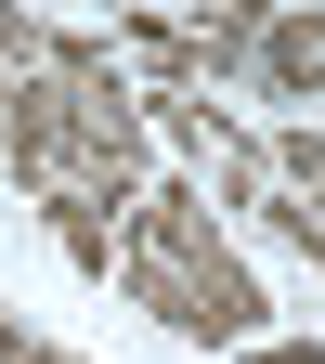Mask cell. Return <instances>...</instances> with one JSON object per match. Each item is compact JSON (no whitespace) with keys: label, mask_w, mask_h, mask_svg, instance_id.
Masks as SVG:
<instances>
[{"label":"cell","mask_w":325,"mask_h":364,"mask_svg":"<svg viewBox=\"0 0 325 364\" xmlns=\"http://www.w3.org/2000/svg\"><path fill=\"white\" fill-rule=\"evenodd\" d=\"M39 39H53V26H39V14H14V0H0V78H26V65H39Z\"/></svg>","instance_id":"cell-6"},{"label":"cell","mask_w":325,"mask_h":364,"mask_svg":"<svg viewBox=\"0 0 325 364\" xmlns=\"http://www.w3.org/2000/svg\"><path fill=\"white\" fill-rule=\"evenodd\" d=\"M0 364H78L65 338H39V326H14V312H0Z\"/></svg>","instance_id":"cell-7"},{"label":"cell","mask_w":325,"mask_h":364,"mask_svg":"<svg viewBox=\"0 0 325 364\" xmlns=\"http://www.w3.org/2000/svg\"><path fill=\"white\" fill-rule=\"evenodd\" d=\"M117 299L156 312L169 338L196 351H260V273L235 260V235H221L208 182H144L130 196V247H117Z\"/></svg>","instance_id":"cell-1"},{"label":"cell","mask_w":325,"mask_h":364,"mask_svg":"<svg viewBox=\"0 0 325 364\" xmlns=\"http://www.w3.org/2000/svg\"><path fill=\"white\" fill-rule=\"evenodd\" d=\"M260 26H273V14H260V0H235V14H196V65H208V91L260 65Z\"/></svg>","instance_id":"cell-4"},{"label":"cell","mask_w":325,"mask_h":364,"mask_svg":"<svg viewBox=\"0 0 325 364\" xmlns=\"http://www.w3.org/2000/svg\"><path fill=\"white\" fill-rule=\"evenodd\" d=\"M247 91H260V105H325V14H273Z\"/></svg>","instance_id":"cell-2"},{"label":"cell","mask_w":325,"mask_h":364,"mask_svg":"<svg viewBox=\"0 0 325 364\" xmlns=\"http://www.w3.org/2000/svg\"><path fill=\"white\" fill-rule=\"evenodd\" d=\"M0 91H14V78H0Z\"/></svg>","instance_id":"cell-9"},{"label":"cell","mask_w":325,"mask_h":364,"mask_svg":"<svg viewBox=\"0 0 325 364\" xmlns=\"http://www.w3.org/2000/svg\"><path fill=\"white\" fill-rule=\"evenodd\" d=\"M235 364H325L312 338H260V351H235Z\"/></svg>","instance_id":"cell-8"},{"label":"cell","mask_w":325,"mask_h":364,"mask_svg":"<svg viewBox=\"0 0 325 364\" xmlns=\"http://www.w3.org/2000/svg\"><path fill=\"white\" fill-rule=\"evenodd\" d=\"M260 156H273V182H325V130L299 117V130H260Z\"/></svg>","instance_id":"cell-5"},{"label":"cell","mask_w":325,"mask_h":364,"mask_svg":"<svg viewBox=\"0 0 325 364\" xmlns=\"http://www.w3.org/2000/svg\"><path fill=\"white\" fill-rule=\"evenodd\" d=\"M39 221H53V247L78 260V273H117V247H130V208H105V196H39Z\"/></svg>","instance_id":"cell-3"}]
</instances>
